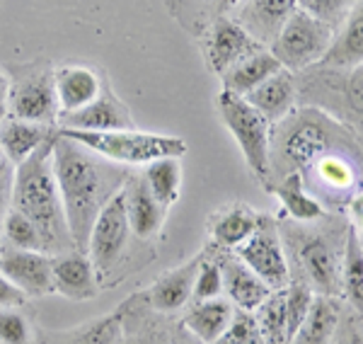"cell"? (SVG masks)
<instances>
[{"label": "cell", "instance_id": "19", "mask_svg": "<svg viewBox=\"0 0 363 344\" xmlns=\"http://www.w3.org/2000/svg\"><path fill=\"white\" fill-rule=\"evenodd\" d=\"M124 199H126V218L128 228L140 240H148L160 231L162 221H165V209L155 201L150 194L148 184L138 174H128L124 182Z\"/></svg>", "mask_w": 363, "mask_h": 344}, {"label": "cell", "instance_id": "3", "mask_svg": "<svg viewBox=\"0 0 363 344\" xmlns=\"http://www.w3.org/2000/svg\"><path fill=\"white\" fill-rule=\"evenodd\" d=\"M56 133L44 145H39L27 160H22L15 170L13 179V209L27 216L44 238L46 255H61L75 250L63 216L61 194L54 177V162H51V148H54Z\"/></svg>", "mask_w": 363, "mask_h": 344}, {"label": "cell", "instance_id": "22", "mask_svg": "<svg viewBox=\"0 0 363 344\" xmlns=\"http://www.w3.org/2000/svg\"><path fill=\"white\" fill-rule=\"evenodd\" d=\"M363 58V17L361 3L351 10V15L337 27L335 39L330 49L320 58L318 66L322 68H337V71H349V68L361 66Z\"/></svg>", "mask_w": 363, "mask_h": 344}, {"label": "cell", "instance_id": "23", "mask_svg": "<svg viewBox=\"0 0 363 344\" xmlns=\"http://www.w3.org/2000/svg\"><path fill=\"white\" fill-rule=\"evenodd\" d=\"M259 216L262 213H257L247 204H230V206L216 211L208 223V233L213 238L216 248L228 250V253L240 248L255 233Z\"/></svg>", "mask_w": 363, "mask_h": 344}, {"label": "cell", "instance_id": "32", "mask_svg": "<svg viewBox=\"0 0 363 344\" xmlns=\"http://www.w3.org/2000/svg\"><path fill=\"white\" fill-rule=\"evenodd\" d=\"M361 235L359 228H349L344 240V257L339 262V284L349 306L361 313L363 306V277H361Z\"/></svg>", "mask_w": 363, "mask_h": 344}, {"label": "cell", "instance_id": "37", "mask_svg": "<svg viewBox=\"0 0 363 344\" xmlns=\"http://www.w3.org/2000/svg\"><path fill=\"white\" fill-rule=\"evenodd\" d=\"M211 344H267V342H264V337L259 335V330H257L252 313L238 311L235 308V316H233L230 325H228L218 340Z\"/></svg>", "mask_w": 363, "mask_h": 344}, {"label": "cell", "instance_id": "35", "mask_svg": "<svg viewBox=\"0 0 363 344\" xmlns=\"http://www.w3.org/2000/svg\"><path fill=\"white\" fill-rule=\"evenodd\" d=\"M359 3L361 0H296V8L337 29Z\"/></svg>", "mask_w": 363, "mask_h": 344}, {"label": "cell", "instance_id": "43", "mask_svg": "<svg viewBox=\"0 0 363 344\" xmlns=\"http://www.w3.org/2000/svg\"><path fill=\"white\" fill-rule=\"evenodd\" d=\"M0 240H3V216H0Z\"/></svg>", "mask_w": 363, "mask_h": 344}, {"label": "cell", "instance_id": "40", "mask_svg": "<svg viewBox=\"0 0 363 344\" xmlns=\"http://www.w3.org/2000/svg\"><path fill=\"white\" fill-rule=\"evenodd\" d=\"M332 344H361V313L351 308V313L339 318Z\"/></svg>", "mask_w": 363, "mask_h": 344}, {"label": "cell", "instance_id": "14", "mask_svg": "<svg viewBox=\"0 0 363 344\" xmlns=\"http://www.w3.org/2000/svg\"><path fill=\"white\" fill-rule=\"evenodd\" d=\"M216 262H218L220 279H223V294L238 311L252 313L269 294H272V289H269L235 253L220 250Z\"/></svg>", "mask_w": 363, "mask_h": 344}, {"label": "cell", "instance_id": "17", "mask_svg": "<svg viewBox=\"0 0 363 344\" xmlns=\"http://www.w3.org/2000/svg\"><path fill=\"white\" fill-rule=\"evenodd\" d=\"M61 129H75V131H121L133 129V119L128 109L121 104L109 90L99 92L97 100H92L87 107L78 112L61 114Z\"/></svg>", "mask_w": 363, "mask_h": 344}, {"label": "cell", "instance_id": "20", "mask_svg": "<svg viewBox=\"0 0 363 344\" xmlns=\"http://www.w3.org/2000/svg\"><path fill=\"white\" fill-rule=\"evenodd\" d=\"M54 87L61 114H70L87 107L92 100H97L104 85L92 68L63 66L54 71Z\"/></svg>", "mask_w": 363, "mask_h": 344}, {"label": "cell", "instance_id": "38", "mask_svg": "<svg viewBox=\"0 0 363 344\" xmlns=\"http://www.w3.org/2000/svg\"><path fill=\"white\" fill-rule=\"evenodd\" d=\"M0 344H29L27 320L10 308H0Z\"/></svg>", "mask_w": 363, "mask_h": 344}, {"label": "cell", "instance_id": "34", "mask_svg": "<svg viewBox=\"0 0 363 344\" xmlns=\"http://www.w3.org/2000/svg\"><path fill=\"white\" fill-rule=\"evenodd\" d=\"M3 235L8 238V243L13 245V248L34 250V253H46V250H44V238H42V233L37 231V226H34L27 216L15 211V209L5 216Z\"/></svg>", "mask_w": 363, "mask_h": 344}, {"label": "cell", "instance_id": "18", "mask_svg": "<svg viewBox=\"0 0 363 344\" xmlns=\"http://www.w3.org/2000/svg\"><path fill=\"white\" fill-rule=\"evenodd\" d=\"M245 100L274 126L277 121H281L286 114H291L296 109L298 104L296 75L286 71V68H281L279 73L267 78L259 87H255L250 95H245Z\"/></svg>", "mask_w": 363, "mask_h": 344}, {"label": "cell", "instance_id": "6", "mask_svg": "<svg viewBox=\"0 0 363 344\" xmlns=\"http://www.w3.org/2000/svg\"><path fill=\"white\" fill-rule=\"evenodd\" d=\"M298 85V102L315 104V109L335 116L339 121L344 116L349 129L361 133V66L349 71L313 66Z\"/></svg>", "mask_w": 363, "mask_h": 344}, {"label": "cell", "instance_id": "30", "mask_svg": "<svg viewBox=\"0 0 363 344\" xmlns=\"http://www.w3.org/2000/svg\"><path fill=\"white\" fill-rule=\"evenodd\" d=\"M49 340L54 344H124V316L121 311L112 313L70 332L49 335Z\"/></svg>", "mask_w": 363, "mask_h": 344}, {"label": "cell", "instance_id": "45", "mask_svg": "<svg viewBox=\"0 0 363 344\" xmlns=\"http://www.w3.org/2000/svg\"><path fill=\"white\" fill-rule=\"evenodd\" d=\"M0 165H3V148H0Z\"/></svg>", "mask_w": 363, "mask_h": 344}, {"label": "cell", "instance_id": "7", "mask_svg": "<svg viewBox=\"0 0 363 344\" xmlns=\"http://www.w3.org/2000/svg\"><path fill=\"white\" fill-rule=\"evenodd\" d=\"M216 104L225 129L233 133L242 150L250 172L255 174L257 182L272 189V124L245 97L220 90Z\"/></svg>", "mask_w": 363, "mask_h": 344}, {"label": "cell", "instance_id": "21", "mask_svg": "<svg viewBox=\"0 0 363 344\" xmlns=\"http://www.w3.org/2000/svg\"><path fill=\"white\" fill-rule=\"evenodd\" d=\"M201 257L189 260L186 265L177 267V270L162 274L160 279L148 291V303L157 313H177L186 303L191 301L194 294V279Z\"/></svg>", "mask_w": 363, "mask_h": 344}, {"label": "cell", "instance_id": "2", "mask_svg": "<svg viewBox=\"0 0 363 344\" xmlns=\"http://www.w3.org/2000/svg\"><path fill=\"white\" fill-rule=\"evenodd\" d=\"M339 150H361L354 131L315 107L294 109L272 126V179L289 172L308 174L315 165Z\"/></svg>", "mask_w": 363, "mask_h": 344}, {"label": "cell", "instance_id": "8", "mask_svg": "<svg viewBox=\"0 0 363 344\" xmlns=\"http://www.w3.org/2000/svg\"><path fill=\"white\" fill-rule=\"evenodd\" d=\"M337 29L327 22L310 17L303 10H294V15L286 20L277 39L272 42V54L286 71H308L318 66L325 51L330 49Z\"/></svg>", "mask_w": 363, "mask_h": 344}, {"label": "cell", "instance_id": "26", "mask_svg": "<svg viewBox=\"0 0 363 344\" xmlns=\"http://www.w3.org/2000/svg\"><path fill=\"white\" fill-rule=\"evenodd\" d=\"M339 318H342L339 301L332 299V296L315 294L313 306H310L306 320H303L301 328L294 332L289 344H332Z\"/></svg>", "mask_w": 363, "mask_h": 344}, {"label": "cell", "instance_id": "1", "mask_svg": "<svg viewBox=\"0 0 363 344\" xmlns=\"http://www.w3.org/2000/svg\"><path fill=\"white\" fill-rule=\"evenodd\" d=\"M51 162H54V177L70 240L75 250H85L97 213L102 211L109 196L124 187L128 174L116 162L99 158L97 153L61 133H56L54 138Z\"/></svg>", "mask_w": 363, "mask_h": 344}, {"label": "cell", "instance_id": "28", "mask_svg": "<svg viewBox=\"0 0 363 344\" xmlns=\"http://www.w3.org/2000/svg\"><path fill=\"white\" fill-rule=\"evenodd\" d=\"M51 136H54V131L46 124H34V121L22 119H3V124H0V148L5 150L3 155H8L15 165L27 160Z\"/></svg>", "mask_w": 363, "mask_h": 344}, {"label": "cell", "instance_id": "41", "mask_svg": "<svg viewBox=\"0 0 363 344\" xmlns=\"http://www.w3.org/2000/svg\"><path fill=\"white\" fill-rule=\"evenodd\" d=\"M27 296L20 294L8 279L0 274V308H15V306H22Z\"/></svg>", "mask_w": 363, "mask_h": 344}, {"label": "cell", "instance_id": "33", "mask_svg": "<svg viewBox=\"0 0 363 344\" xmlns=\"http://www.w3.org/2000/svg\"><path fill=\"white\" fill-rule=\"evenodd\" d=\"M252 318H255L257 330H259V335L264 337L267 344H289L291 332H289V316H286L284 289L272 291L252 311Z\"/></svg>", "mask_w": 363, "mask_h": 344}, {"label": "cell", "instance_id": "24", "mask_svg": "<svg viewBox=\"0 0 363 344\" xmlns=\"http://www.w3.org/2000/svg\"><path fill=\"white\" fill-rule=\"evenodd\" d=\"M233 316H235V306L228 299H208V301H196L191 303V308L184 316V330L199 344H211L216 342L230 325Z\"/></svg>", "mask_w": 363, "mask_h": 344}, {"label": "cell", "instance_id": "16", "mask_svg": "<svg viewBox=\"0 0 363 344\" xmlns=\"http://www.w3.org/2000/svg\"><path fill=\"white\" fill-rule=\"evenodd\" d=\"M294 10L296 0H245L238 8V17H233V20L257 44L267 49L277 39V34L286 25V20L294 15Z\"/></svg>", "mask_w": 363, "mask_h": 344}, {"label": "cell", "instance_id": "27", "mask_svg": "<svg viewBox=\"0 0 363 344\" xmlns=\"http://www.w3.org/2000/svg\"><path fill=\"white\" fill-rule=\"evenodd\" d=\"M272 192L279 196L286 216L294 223H315V221H320L325 216V206L310 194L298 172H289L284 177H279V182L272 187Z\"/></svg>", "mask_w": 363, "mask_h": 344}, {"label": "cell", "instance_id": "36", "mask_svg": "<svg viewBox=\"0 0 363 344\" xmlns=\"http://www.w3.org/2000/svg\"><path fill=\"white\" fill-rule=\"evenodd\" d=\"M223 294V279H220V270L218 262L208 255H201V262H199L196 270V279H194V294H191V301H208V299H218Z\"/></svg>", "mask_w": 363, "mask_h": 344}, {"label": "cell", "instance_id": "5", "mask_svg": "<svg viewBox=\"0 0 363 344\" xmlns=\"http://www.w3.org/2000/svg\"><path fill=\"white\" fill-rule=\"evenodd\" d=\"M279 235L284 248L291 250V257H286L289 267L294 262L296 270V277L291 279L306 282L313 289V294L337 299V294L342 291V284H339V262L342 260L332 248V243L322 233L306 228V223L296 228L294 221L281 226Z\"/></svg>", "mask_w": 363, "mask_h": 344}, {"label": "cell", "instance_id": "11", "mask_svg": "<svg viewBox=\"0 0 363 344\" xmlns=\"http://www.w3.org/2000/svg\"><path fill=\"white\" fill-rule=\"evenodd\" d=\"M61 116L51 71H29L10 87V119L51 126Z\"/></svg>", "mask_w": 363, "mask_h": 344}, {"label": "cell", "instance_id": "10", "mask_svg": "<svg viewBox=\"0 0 363 344\" xmlns=\"http://www.w3.org/2000/svg\"><path fill=\"white\" fill-rule=\"evenodd\" d=\"M128 235H131V228H128L124 187H121L97 213L90 235H87L85 250L97 274H107L112 267H116L128 245Z\"/></svg>", "mask_w": 363, "mask_h": 344}, {"label": "cell", "instance_id": "12", "mask_svg": "<svg viewBox=\"0 0 363 344\" xmlns=\"http://www.w3.org/2000/svg\"><path fill=\"white\" fill-rule=\"evenodd\" d=\"M199 44L203 51L206 68L216 75H223L238 61L247 58L255 51L264 49L238 25L233 17H220L199 34Z\"/></svg>", "mask_w": 363, "mask_h": 344}, {"label": "cell", "instance_id": "9", "mask_svg": "<svg viewBox=\"0 0 363 344\" xmlns=\"http://www.w3.org/2000/svg\"><path fill=\"white\" fill-rule=\"evenodd\" d=\"M233 253L250 267L272 291H281L291 282V267L286 260V248L281 243L279 226L272 216H259L255 233Z\"/></svg>", "mask_w": 363, "mask_h": 344}, {"label": "cell", "instance_id": "15", "mask_svg": "<svg viewBox=\"0 0 363 344\" xmlns=\"http://www.w3.org/2000/svg\"><path fill=\"white\" fill-rule=\"evenodd\" d=\"M51 279H54V291L70 301L95 299L99 291L95 267L90 257L78 250L51 255Z\"/></svg>", "mask_w": 363, "mask_h": 344}, {"label": "cell", "instance_id": "25", "mask_svg": "<svg viewBox=\"0 0 363 344\" xmlns=\"http://www.w3.org/2000/svg\"><path fill=\"white\" fill-rule=\"evenodd\" d=\"M279 71H281V63L274 58L272 51L259 49L255 54H250L247 58H242V61H238L233 68H228L220 75V83H223V92L245 97Z\"/></svg>", "mask_w": 363, "mask_h": 344}, {"label": "cell", "instance_id": "29", "mask_svg": "<svg viewBox=\"0 0 363 344\" xmlns=\"http://www.w3.org/2000/svg\"><path fill=\"white\" fill-rule=\"evenodd\" d=\"M245 0H167L174 20L196 34H201L211 22L228 17Z\"/></svg>", "mask_w": 363, "mask_h": 344}, {"label": "cell", "instance_id": "4", "mask_svg": "<svg viewBox=\"0 0 363 344\" xmlns=\"http://www.w3.org/2000/svg\"><path fill=\"white\" fill-rule=\"evenodd\" d=\"M61 136L80 143L83 148L97 153L99 158L124 162V165H148L157 158H182L186 153V143L177 136L150 133L136 129L121 131H75L61 129Z\"/></svg>", "mask_w": 363, "mask_h": 344}, {"label": "cell", "instance_id": "39", "mask_svg": "<svg viewBox=\"0 0 363 344\" xmlns=\"http://www.w3.org/2000/svg\"><path fill=\"white\" fill-rule=\"evenodd\" d=\"M128 344H199V342L186 330L169 332L167 328H162V325H155L153 330H143L140 335L133 337V340H128Z\"/></svg>", "mask_w": 363, "mask_h": 344}, {"label": "cell", "instance_id": "31", "mask_svg": "<svg viewBox=\"0 0 363 344\" xmlns=\"http://www.w3.org/2000/svg\"><path fill=\"white\" fill-rule=\"evenodd\" d=\"M143 182L148 184L155 201L167 211L179 199V189H182L179 158H157L153 162H148L143 172Z\"/></svg>", "mask_w": 363, "mask_h": 344}, {"label": "cell", "instance_id": "13", "mask_svg": "<svg viewBox=\"0 0 363 344\" xmlns=\"http://www.w3.org/2000/svg\"><path fill=\"white\" fill-rule=\"evenodd\" d=\"M0 274L25 296H49L54 291L51 255L46 253L8 245L0 250Z\"/></svg>", "mask_w": 363, "mask_h": 344}, {"label": "cell", "instance_id": "44", "mask_svg": "<svg viewBox=\"0 0 363 344\" xmlns=\"http://www.w3.org/2000/svg\"><path fill=\"white\" fill-rule=\"evenodd\" d=\"M3 119H5V107L0 109V124H3Z\"/></svg>", "mask_w": 363, "mask_h": 344}, {"label": "cell", "instance_id": "42", "mask_svg": "<svg viewBox=\"0 0 363 344\" xmlns=\"http://www.w3.org/2000/svg\"><path fill=\"white\" fill-rule=\"evenodd\" d=\"M5 92H8V87H5V83H3V80H0V109L5 107V97H8V95H5Z\"/></svg>", "mask_w": 363, "mask_h": 344}]
</instances>
